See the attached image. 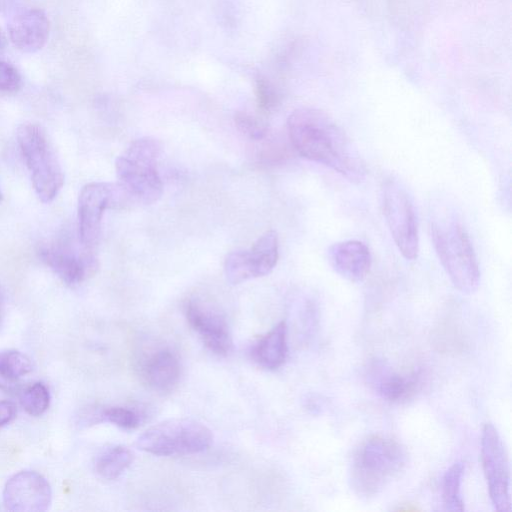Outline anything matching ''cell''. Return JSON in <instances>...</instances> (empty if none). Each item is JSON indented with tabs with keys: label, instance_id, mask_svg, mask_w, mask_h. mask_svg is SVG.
Wrapping results in <instances>:
<instances>
[{
	"label": "cell",
	"instance_id": "obj_7",
	"mask_svg": "<svg viewBox=\"0 0 512 512\" xmlns=\"http://www.w3.org/2000/svg\"><path fill=\"white\" fill-rule=\"evenodd\" d=\"M381 205L399 252L405 259L415 260L419 252L417 219L412 200L399 181L388 178L383 182Z\"/></svg>",
	"mask_w": 512,
	"mask_h": 512
},
{
	"label": "cell",
	"instance_id": "obj_18",
	"mask_svg": "<svg viewBox=\"0 0 512 512\" xmlns=\"http://www.w3.org/2000/svg\"><path fill=\"white\" fill-rule=\"evenodd\" d=\"M253 361L267 370L280 368L288 355L287 325L279 322L269 332L257 339L251 346Z\"/></svg>",
	"mask_w": 512,
	"mask_h": 512
},
{
	"label": "cell",
	"instance_id": "obj_4",
	"mask_svg": "<svg viewBox=\"0 0 512 512\" xmlns=\"http://www.w3.org/2000/svg\"><path fill=\"white\" fill-rule=\"evenodd\" d=\"M160 143L151 137L139 138L116 159L118 183L127 204L149 205L159 200L163 187L156 168Z\"/></svg>",
	"mask_w": 512,
	"mask_h": 512
},
{
	"label": "cell",
	"instance_id": "obj_6",
	"mask_svg": "<svg viewBox=\"0 0 512 512\" xmlns=\"http://www.w3.org/2000/svg\"><path fill=\"white\" fill-rule=\"evenodd\" d=\"M213 442L211 430L190 418L161 421L136 440L138 449L156 456L190 455L205 451Z\"/></svg>",
	"mask_w": 512,
	"mask_h": 512
},
{
	"label": "cell",
	"instance_id": "obj_2",
	"mask_svg": "<svg viewBox=\"0 0 512 512\" xmlns=\"http://www.w3.org/2000/svg\"><path fill=\"white\" fill-rule=\"evenodd\" d=\"M407 456L406 449L392 438L381 435L368 437L352 458L349 472L352 491L363 499L377 496L402 472Z\"/></svg>",
	"mask_w": 512,
	"mask_h": 512
},
{
	"label": "cell",
	"instance_id": "obj_5",
	"mask_svg": "<svg viewBox=\"0 0 512 512\" xmlns=\"http://www.w3.org/2000/svg\"><path fill=\"white\" fill-rule=\"evenodd\" d=\"M17 142L38 198L43 203L53 201L64 175L45 132L35 123H23L17 130Z\"/></svg>",
	"mask_w": 512,
	"mask_h": 512
},
{
	"label": "cell",
	"instance_id": "obj_19",
	"mask_svg": "<svg viewBox=\"0 0 512 512\" xmlns=\"http://www.w3.org/2000/svg\"><path fill=\"white\" fill-rule=\"evenodd\" d=\"M133 458V453L125 446H108L97 455L95 471L103 479L114 480L132 464Z\"/></svg>",
	"mask_w": 512,
	"mask_h": 512
},
{
	"label": "cell",
	"instance_id": "obj_24",
	"mask_svg": "<svg viewBox=\"0 0 512 512\" xmlns=\"http://www.w3.org/2000/svg\"><path fill=\"white\" fill-rule=\"evenodd\" d=\"M234 121L237 129L251 140L261 141L269 134L267 125L248 112H237Z\"/></svg>",
	"mask_w": 512,
	"mask_h": 512
},
{
	"label": "cell",
	"instance_id": "obj_8",
	"mask_svg": "<svg viewBox=\"0 0 512 512\" xmlns=\"http://www.w3.org/2000/svg\"><path fill=\"white\" fill-rule=\"evenodd\" d=\"M127 201L117 184H86L78 197V236L82 245L93 248L100 236L104 211L125 207Z\"/></svg>",
	"mask_w": 512,
	"mask_h": 512
},
{
	"label": "cell",
	"instance_id": "obj_1",
	"mask_svg": "<svg viewBox=\"0 0 512 512\" xmlns=\"http://www.w3.org/2000/svg\"><path fill=\"white\" fill-rule=\"evenodd\" d=\"M287 129L293 148L304 158L323 164L351 182L366 176L365 164L345 131L324 111L294 110Z\"/></svg>",
	"mask_w": 512,
	"mask_h": 512
},
{
	"label": "cell",
	"instance_id": "obj_22",
	"mask_svg": "<svg viewBox=\"0 0 512 512\" xmlns=\"http://www.w3.org/2000/svg\"><path fill=\"white\" fill-rule=\"evenodd\" d=\"M20 402L24 410L31 416L42 415L49 407L50 393L47 387L36 382L27 387L20 396Z\"/></svg>",
	"mask_w": 512,
	"mask_h": 512
},
{
	"label": "cell",
	"instance_id": "obj_29",
	"mask_svg": "<svg viewBox=\"0 0 512 512\" xmlns=\"http://www.w3.org/2000/svg\"><path fill=\"white\" fill-rule=\"evenodd\" d=\"M1 301H2V298H1V293H0V311H1Z\"/></svg>",
	"mask_w": 512,
	"mask_h": 512
},
{
	"label": "cell",
	"instance_id": "obj_9",
	"mask_svg": "<svg viewBox=\"0 0 512 512\" xmlns=\"http://www.w3.org/2000/svg\"><path fill=\"white\" fill-rule=\"evenodd\" d=\"M481 462L492 505L496 511L510 512V468L504 443L491 423L481 436Z\"/></svg>",
	"mask_w": 512,
	"mask_h": 512
},
{
	"label": "cell",
	"instance_id": "obj_17",
	"mask_svg": "<svg viewBox=\"0 0 512 512\" xmlns=\"http://www.w3.org/2000/svg\"><path fill=\"white\" fill-rule=\"evenodd\" d=\"M140 372L143 381L152 390L171 392L181 376L180 360L170 348H160L142 362Z\"/></svg>",
	"mask_w": 512,
	"mask_h": 512
},
{
	"label": "cell",
	"instance_id": "obj_27",
	"mask_svg": "<svg viewBox=\"0 0 512 512\" xmlns=\"http://www.w3.org/2000/svg\"><path fill=\"white\" fill-rule=\"evenodd\" d=\"M16 415V407L10 401H0V427L10 423Z\"/></svg>",
	"mask_w": 512,
	"mask_h": 512
},
{
	"label": "cell",
	"instance_id": "obj_26",
	"mask_svg": "<svg viewBox=\"0 0 512 512\" xmlns=\"http://www.w3.org/2000/svg\"><path fill=\"white\" fill-rule=\"evenodd\" d=\"M22 80L18 70L11 64L0 61V92H15Z\"/></svg>",
	"mask_w": 512,
	"mask_h": 512
},
{
	"label": "cell",
	"instance_id": "obj_12",
	"mask_svg": "<svg viewBox=\"0 0 512 512\" xmlns=\"http://www.w3.org/2000/svg\"><path fill=\"white\" fill-rule=\"evenodd\" d=\"M51 499L48 481L41 474L30 470L11 476L3 490V502L10 511L42 512L49 508Z\"/></svg>",
	"mask_w": 512,
	"mask_h": 512
},
{
	"label": "cell",
	"instance_id": "obj_13",
	"mask_svg": "<svg viewBox=\"0 0 512 512\" xmlns=\"http://www.w3.org/2000/svg\"><path fill=\"white\" fill-rule=\"evenodd\" d=\"M185 316L203 344L213 353L226 356L232 350V337L224 315L209 304L189 299Z\"/></svg>",
	"mask_w": 512,
	"mask_h": 512
},
{
	"label": "cell",
	"instance_id": "obj_10",
	"mask_svg": "<svg viewBox=\"0 0 512 512\" xmlns=\"http://www.w3.org/2000/svg\"><path fill=\"white\" fill-rule=\"evenodd\" d=\"M278 260V236L274 230L262 234L249 250H235L224 261L226 279L240 284L269 274Z\"/></svg>",
	"mask_w": 512,
	"mask_h": 512
},
{
	"label": "cell",
	"instance_id": "obj_25",
	"mask_svg": "<svg viewBox=\"0 0 512 512\" xmlns=\"http://www.w3.org/2000/svg\"><path fill=\"white\" fill-rule=\"evenodd\" d=\"M256 97L259 108L264 112H271L279 102L274 87L262 78L258 79L256 83Z\"/></svg>",
	"mask_w": 512,
	"mask_h": 512
},
{
	"label": "cell",
	"instance_id": "obj_23",
	"mask_svg": "<svg viewBox=\"0 0 512 512\" xmlns=\"http://www.w3.org/2000/svg\"><path fill=\"white\" fill-rule=\"evenodd\" d=\"M141 414L134 409L122 406H112L101 409L102 422H109L124 429L132 430L137 428L142 421Z\"/></svg>",
	"mask_w": 512,
	"mask_h": 512
},
{
	"label": "cell",
	"instance_id": "obj_14",
	"mask_svg": "<svg viewBox=\"0 0 512 512\" xmlns=\"http://www.w3.org/2000/svg\"><path fill=\"white\" fill-rule=\"evenodd\" d=\"M365 377L370 388L383 400L391 403L408 401L422 385V374L419 371L401 374L382 360L370 362Z\"/></svg>",
	"mask_w": 512,
	"mask_h": 512
},
{
	"label": "cell",
	"instance_id": "obj_15",
	"mask_svg": "<svg viewBox=\"0 0 512 512\" xmlns=\"http://www.w3.org/2000/svg\"><path fill=\"white\" fill-rule=\"evenodd\" d=\"M50 24L41 9H28L13 16L8 23L12 44L24 53L41 50L49 37Z\"/></svg>",
	"mask_w": 512,
	"mask_h": 512
},
{
	"label": "cell",
	"instance_id": "obj_21",
	"mask_svg": "<svg viewBox=\"0 0 512 512\" xmlns=\"http://www.w3.org/2000/svg\"><path fill=\"white\" fill-rule=\"evenodd\" d=\"M465 466L456 462L450 466L442 479V501L447 511H463L464 502L461 495L462 478Z\"/></svg>",
	"mask_w": 512,
	"mask_h": 512
},
{
	"label": "cell",
	"instance_id": "obj_30",
	"mask_svg": "<svg viewBox=\"0 0 512 512\" xmlns=\"http://www.w3.org/2000/svg\"><path fill=\"white\" fill-rule=\"evenodd\" d=\"M1 200H2V194H1V192H0V201H1Z\"/></svg>",
	"mask_w": 512,
	"mask_h": 512
},
{
	"label": "cell",
	"instance_id": "obj_20",
	"mask_svg": "<svg viewBox=\"0 0 512 512\" xmlns=\"http://www.w3.org/2000/svg\"><path fill=\"white\" fill-rule=\"evenodd\" d=\"M32 370L30 359L17 350L0 351V388L12 390L18 379Z\"/></svg>",
	"mask_w": 512,
	"mask_h": 512
},
{
	"label": "cell",
	"instance_id": "obj_3",
	"mask_svg": "<svg viewBox=\"0 0 512 512\" xmlns=\"http://www.w3.org/2000/svg\"><path fill=\"white\" fill-rule=\"evenodd\" d=\"M431 238L438 258L459 291L474 293L480 270L469 235L459 219L448 211L435 213L430 223Z\"/></svg>",
	"mask_w": 512,
	"mask_h": 512
},
{
	"label": "cell",
	"instance_id": "obj_28",
	"mask_svg": "<svg viewBox=\"0 0 512 512\" xmlns=\"http://www.w3.org/2000/svg\"><path fill=\"white\" fill-rule=\"evenodd\" d=\"M3 44H4V37H3V34L0 31V47H2Z\"/></svg>",
	"mask_w": 512,
	"mask_h": 512
},
{
	"label": "cell",
	"instance_id": "obj_11",
	"mask_svg": "<svg viewBox=\"0 0 512 512\" xmlns=\"http://www.w3.org/2000/svg\"><path fill=\"white\" fill-rule=\"evenodd\" d=\"M39 256L58 277L68 285H77L97 269V260L91 248L82 251L65 241H54L39 248Z\"/></svg>",
	"mask_w": 512,
	"mask_h": 512
},
{
	"label": "cell",
	"instance_id": "obj_16",
	"mask_svg": "<svg viewBox=\"0 0 512 512\" xmlns=\"http://www.w3.org/2000/svg\"><path fill=\"white\" fill-rule=\"evenodd\" d=\"M332 269L351 282L362 281L371 267V253L365 243L347 240L334 243L327 250Z\"/></svg>",
	"mask_w": 512,
	"mask_h": 512
}]
</instances>
